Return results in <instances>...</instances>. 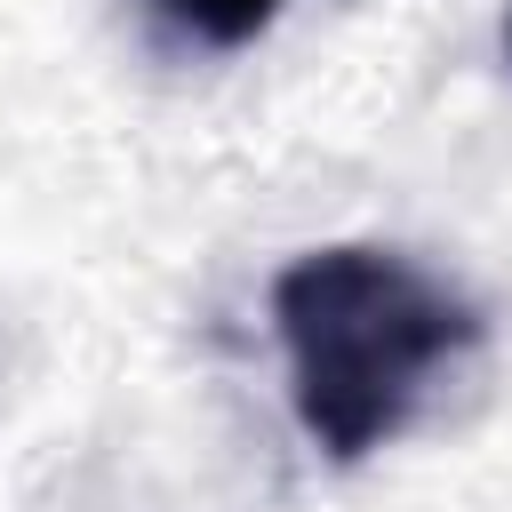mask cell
<instances>
[{
	"label": "cell",
	"instance_id": "cell-1",
	"mask_svg": "<svg viewBox=\"0 0 512 512\" xmlns=\"http://www.w3.org/2000/svg\"><path fill=\"white\" fill-rule=\"evenodd\" d=\"M272 328L288 352V400L320 456L360 464L384 448L424 384L480 344V312L400 248H304L272 280Z\"/></svg>",
	"mask_w": 512,
	"mask_h": 512
},
{
	"label": "cell",
	"instance_id": "cell-2",
	"mask_svg": "<svg viewBox=\"0 0 512 512\" xmlns=\"http://www.w3.org/2000/svg\"><path fill=\"white\" fill-rule=\"evenodd\" d=\"M280 8H288V0H152V16H160L168 40L216 48V56H232V48H248L256 32H272Z\"/></svg>",
	"mask_w": 512,
	"mask_h": 512
},
{
	"label": "cell",
	"instance_id": "cell-3",
	"mask_svg": "<svg viewBox=\"0 0 512 512\" xmlns=\"http://www.w3.org/2000/svg\"><path fill=\"white\" fill-rule=\"evenodd\" d=\"M504 48H512V24H504Z\"/></svg>",
	"mask_w": 512,
	"mask_h": 512
}]
</instances>
